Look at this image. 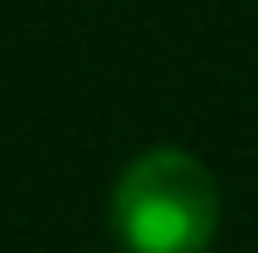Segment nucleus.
<instances>
[{
	"mask_svg": "<svg viewBox=\"0 0 258 253\" xmlns=\"http://www.w3.org/2000/svg\"><path fill=\"white\" fill-rule=\"evenodd\" d=\"M110 231L126 253H204L220 231V187L187 149H143L110 193Z\"/></svg>",
	"mask_w": 258,
	"mask_h": 253,
	"instance_id": "obj_1",
	"label": "nucleus"
}]
</instances>
